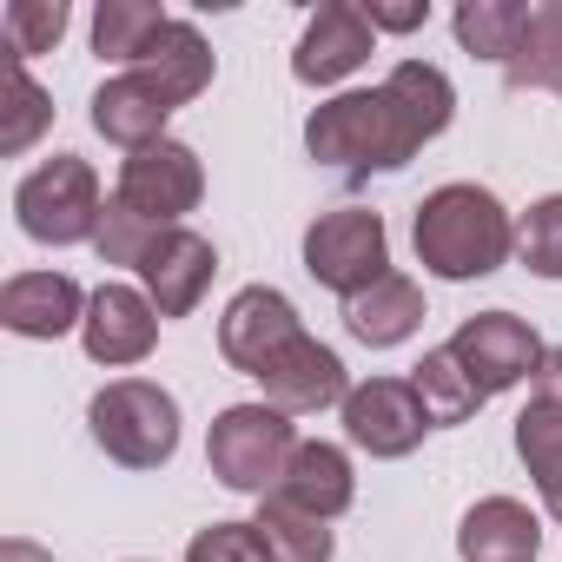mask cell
<instances>
[{"instance_id": "obj_20", "label": "cell", "mask_w": 562, "mask_h": 562, "mask_svg": "<svg viewBox=\"0 0 562 562\" xmlns=\"http://www.w3.org/2000/svg\"><path fill=\"white\" fill-rule=\"evenodd\" d=\"M212 67H218V60H212L205 34H199L192 21H166V27L153 34V47L139 54V74H153L179 106H186V100H199V93L212 87Z\"/></svg>"}, {"instance_id": "obj_32", "label": "cell", "mask_w": 562, "mask_h": 562, "mask_svg": "<svg viewBox=\"0 0 562 562\" xmlns=\"http://www.w3.org/2000/svg\"><path fill=\"white\" fill-rule=\"evenodd\" d=\"M153 232H159V225H146V218H133L120 199H106V218H100L93 251H100L106 265H139V251L153 245Z\"/></svg>"}, {"instance_id": "obj_8", "label": "cell", "mask_w": 562, "mask_h": 562, "mask_svg": "<svg viewBox=\"0 0 562 562\" xmlns=\"http://www.w3.org/2000/svg\"><path fill=\"white\" fill-rule=\"evenodd\" d=\"M212 271H218V251L205 232L192 225H159L153 245L139 251L133 278H139V292L159 305V318H192L199 299L212 292Z\"/></svg>"}, {"instance_id": "obj_15", "label": "cell", "mask_w": 562, "mask_h": 562, "mask_svg": "<svg viewBox=\"0 0 562 562\" xmlns=\"http://www.w3.org/2000/svg\"><path fill=\"white\" fill-rule=\"evenodd\" d=\"M378 47V27L364 21V8H351V0H325V8L312 14V27L299 34V54H292V74L305 87H338L351 80Z\"/></svg>"}, {"instance_id": "obj_2", "label": "cell", "mask_w": 562, "mask_h": 562, "mask_svg": "<svg viewBox=\"0 0 562 562\" xmlns=\"http://www.w3.org/2000/svg\"><path fill=\"white\" fill-rule=\"evenodd\" d=\"M305 146H312L318 166L351 172V179H364V172H397V166H411V159L424 153L417 126L404 120V106H397L384 87H358V93L325 100V106L305 120Z\"/></svg>"}, {"instance_id": "obj_35", "label": "cell", "mask_w": 562, "mask_h": 562, "mask_svg": "<svg viewBox=\"0 0 562 562\" xmlns=\"http://www.w3.org/2000/svg\"><path fill=\"white\" fill-rule=\"evenodd\" d=\"M0 562H54V549H41L27 536H8V542H0Z\"/></svg>"}, {"instance_id": "obj_24", "label": "cell", "mask_w": 562, "mask_h": 562, "mask_svg": "<svg viewBox=\"0 0 562 562\" xmlns=\"http://www.w3.org/2000/svg\"><path fill=\"white\" fill-rule=\"evenodd\" d=\"M503 74H509V87L562 93V0H536V8H529L522 41H516V60Z\"/></svg>"}, {"instance_id": "obj_13", "label": "cell", "mask_w": 562, "mask_h": 562, "mask_svg": "<svg viewBox=\"0 0 562 562\" xmlns=\"http://www.w3.org/2000/svg\"><path fill=\"white\" fill-rule=\"evenodd\" d=\"M80 345H87V358L106 364V371L146 364L153 345H159V305H153L139 285H100V292L87 299Z\"/></svg>"}, {"instance_id": "obj_33", "label": "cell", "mask_w": 562, "mask_h": 562, "mask_svg": "<svg viewBox=\"0 0 562 562\" xmlns=\"http://www.w3.org/2000/svg\"><path fill=\"white\" fill-rule=\"evenodd\" d=\"M529 384H536V397H529V404L562 411V345H555V351H542V364H536V378H529Z\"/></svg>"}, {"instance_id": "obj_10", "label": "cell", "mask_w": 562, "mask_h": 562, "mask_svg": "<svg viewBox=\"0 0 562 562\" xmlns=\"http://www.w3.org/2000/svg\"><path fill=\"white\" fill-rule=\"evenodd\" d=\"M299 338H305V318H299V305L278 292V285H245L225 305V318H218V351L245 378H258L278 351L299 345Z\"/></svg>"}, {"instance_id": "obj_11", "label": "cell", "mask_w": 562, "mask_h": 562, "mask_svg": "<svg viewBox=\"0 0 562 562\" xmlns=\"http://www.w3.org/2000/svg\"><path fill=\"white\" fill-rule=\"evenodd\" d=\"M424 430H430V417H424L411 378H364V384H351V397H345V437L364 457H384V463L411 457L424 443Z\"/></svg>"}, {"instance_id": "obj_18", "label": "cell", "mask_w": 562, "mask_h": 562, "mask_svg": "<svg viewBox=\"0 0 562 562\" xmlns=\"http://www.w3.org/2000/svg\"><path fill=\"white\" fill-rule=\"evenodd\" d=\"M271 496H285V503H299L305 516H325V522H331V516H345V509L358 503V470H351V457H345L338 443L312 437V443H299L285 483H278Z\"/></svg>"}, {"instance_id": "obj_7", "label": "cell", "mask_w": 562, "mask_h": 562, "mask_svg": "<svg viewBox=\"0 0 562 562\" xmlns=\"http://www.w3.org/2000/svg\"><path fill=\"white\" fill-rule=\"evenodd\" d=\"M113 199H120L133 218H146V225H179V218L199 212V199H205V166H199V153H192L186 139H159V146H146V153H126Z\"/></svg>"}, {"instance_id": "obj_9", "label": "cell", "mask_w": 562, "mask_h": 562, "mask_svg": "<svg viewBox=\"0 0 562 562\" xmlns=\"http://www.w3.org/2000/svg\"><path fill=\"white\" fill-rule=\"evenodd\" d=\"M450 351H457V364L476 378L483 397L516 391V384L536 378V364H542V338H536L516 312H476V318H463L457 338H450Z\"/></svg>"}, {"instance_id": "obj_31", "label": "cell", "mask_w": 562, "mask_h": 562, "mask_svg": "<svg viewBox=\"0 0 562 562\" xmlns=\"http://www.w3.org/2000/svg\"><path fill=\"white\" fill-rule=\"evenodd\" d=\"M186 562H271L258 522H205L186 542Z\"/></svg>"}, {"instance_id": "obj_16", "label": "cell", "mask_w": 562, "mask_h": 562, "mask_svg": "<svg viewBox=\"0 0 562 562\" xmlns=\"http://www.w3.org/2000/svg\"><path fill=\"white\" fill-rule=\"evenodd\" d=\"M172 113H179V100H172L153 74H139V67H133V74H113V80L93 93V133L113 139V146H126V153L159 146Z\"/></svg>"}, {"instance_id": "obj_19", "label": "cell", "mask_w": 562, "mask_h": 562, "mask_svg": "<svg viewBox=\"0 0 562 562\" xmlns=\"http://www.w3.org/2000/svg\"><path fill=\"white\" fill-rule=\"evenodd\" d=\"M417 325H424V285H417V278H404V271H391V278H378L371 292L345 299V331L358 345H371V351L404 345Z\"/></svg>"}, {"instance_id": "obj_1", "label": "cell", "mask_w": 562, "mask_h": 562, "mask_svg": "<svg viewBox=\"0 0 562 562\" xmlns=\"http://www.w3.org/2000/svg\"><path fill=\"white\" fill-rule=\"evenodd\" d=\"M411 245H417V265L450 278V285H470V278H490L509 265L516 251V218L503 212V199L490 186H437L417 218H411Z\"/></svg>"}, {"instance_id": "obj_34", "label": "cell", "mask_w": 562, "mask_h": 562, "mask_svg": "<svg viewBox=\"0 0 562 562\" xmlns=\"http://www.w3.org/2000/svg\"><path fill=\"white\" fill-rule=\"evenodd\" d=\"M364 21H371L378 34H411V27L430 21V8H424V0H417V8H364Z\"/></svg>"}, {"instance_id": "obj_30", "label": "cell", "mask_w": 562, "mask_h": 562, "mask_svg": "<svg viewBox=\"0 0 562 562\" xmlns=\"http://www.w3.org/2000/svg\"><path fill=\"white\" fill-rule=\"evenodd\" d=\"M516 251H522V265H529L536 278H562V192H549V199H536V205L522 212Z\"/></svg>"}, {"instance_id": "obj_28", "label": "cell", "mask_w": 562, "mask_h": 562, "mask_svg": "<svg viewBox=\"0 0 562 562\" xmlns=\"http://www.w3.org/2000/svg\"><path fill=\"white\" fill-rule=\"evenodd\" d=\"M67 0H14L8 14H0V27H8V54L27 67L34 54H47V47H60V34H67Z\"/></svg>"}, {"instance_id": "obj_14", "label": "cell", "mask_w": 562, "mask_h": 562, "mask_svg": "<svg viewBox=\"0 0 562 562\" xmlns=\"http://www.w3.org/2000/svg\"><path fill=\"white\" fill-rule=\"evenodd\" d=\"M87 299L67 271H14L8 285H0V325L14 338H34V345H54L67 331L87 325Z\"/></svg>"}, {"instance_id": "obj_23", "label": "cell", "mask_w": 562, "mask_h": 562, "mask_svg": "<svg viewBox=\"0 0 562 562\" xmlns=\"http://www.w3.org/2000/svg\"><path fill=\"white\" fill-rule=\"evenodd\" d=\"M258 536H265V549H271V562H331V529H325V516H305L299 503H285V496H258Z\"/></svg>"}, {"instance_id": "obj_22", "label": "cell", "mask_w": 562, "mask_h": 562, "mask_svg": "<svg viewBox=\"0 0 562 562\" xmlns=\"http://www.w3.org/2000/svg\"><path fill=\"white\" fill-rule=\"evenodd\" d=\"M384 93L404 106V120L417 126V139H424V146L457 120V87H450V74H443V67H430V60H397V67H391V80H384Z\"/></svg>"}, {"instance_id": "obj_5", "label": "cell", "mask_w": 562, "mask_h": 562, "mask_svg": "<svg viewBox=\"0 0 562 562\" xmlns=\"http://www.w3.org/2000/svg\"><path fill=\"white\" fill-rule=\"evenodd\" d=\"M14 218H21V232L34 245H93L100 218H106L93 166L74 159V153H54L47 166H34L14 186Z\"/></svg>"}, {"instance_id": "obj_25", "label": "cell", "mask_w": 562, "mask_h": 562, "mask_svg": "<svg viewBox=\"0 0 562 562\" xmlns=\"http://www.w3.org/2000/svg\"><path fill=\"white\" fill-rule=\"evenodd\" d=\"M172 14L153 8V0H100L93 8V54L100 60H120L126 74L139 67V54L153 47V34L166 27Z\"/></svg>"}, {"instance_id": "obj_26", "label": "cell", "mask_w": 562, "mask_h": 562, "mask_svg": "<svg viewBox=\"0 0 562 562\" xmlns=\"http://www.w3.org/2000/svg\"><path fill=\"white\" fill-rule=\"evenodd\" d=\"M522 21H529V8H522V0H463V8L450 14V27H457L463 54H476V60H496V67H509V60H516Z\"/></svg>"}, {"instance_id": "obj_6", "label": "cell", "mask_w": 562, "mask_h": 562, "mask_svg": "<svg viewBox=\"0 0 562 562\" xmlns=\"http://www.w3.org/2000/svg\"><path fill=\"white\" fill-rule=\"evenodd\" d=\"M305 271L325 292L358 299L378 278H391V232L371 205H338L305 225Z\"/></svg>"}, {"instance_id": "obj_4", "label": "cell", "mask_w": 562, "mask_h": 562, "mask_svg": "<svg viewBox=\"0 0 562 562\" xmlns=\"http://www.w3.org/2000/svg\"><path fill=\"white\" fill-rule=\"evenodd\" d=\"M299 443H305V437L292 430V417L271 411L265 397H258V404H225V411L212 417V430H205V463H212V476H218L225 490H238V496H271L278 483H285Z\"/></svg>"}, {"instance_id": "obj_12", "label": "cell", "mask_w": 562, "mask_h": 562, "mask_svg": "<svg viewBox=\"0 0 562 562\" xmlns=\"http://www.w3.org/2000/svg\"><path fill=\"white\" fill-rule=\"evenodd\" d=\"M258 391H265V404H271V411H285V417H312V411H331V404L345 411L351 378H345V358L305 331L299 345H285V351H278V358L258 371Z\"/></svg>"}, {"instance_id": "obj_3", "label": "cell", "mask_w": 562, "mask_h": 562, "mask_svg": "<svg viewBox=\"0 0 562 562\" xmlns=\"http://www.w3.org/2000/svg\"><path fill=\"white\" fill-rule=\"evenodd\" d=\"M87 430L120 470H166L179 450V397L153 378H113L106 391H93Z\"/></svg>"}, {"instance_id": "obj_17", "label": "cell", "mask_w": 562, "mask_h": 562, "mask_svg": "<svg viewBox=\"0 0 562 562\" xmlns=\"http://www.w3.org/2000/svg\"><path fill=\"white\" fill-rule=\"evenodd\" d=\"M536 549H542V522L516 496H483L457 522V555L463 562H536Z\"/></svg>"}, {"instance_id": "obj_29", "label": "cell", "mask_w": 562, "mask_h": 562, "mask_svg": "<svg viewBox=\"0 0 562 562\" xmlns=\"http://www.w3.org/2000/svg\"><path fill=\"white\" fill-rule=\"evenodd\" d=\"M47 126H54V100H47V93L34 87V74L14 60V67H8V126H0V153H8V159L27 153Z\"/></svg>"}, {"instance_id": "obj_27", "label": "cell", "mask_w": 562, "mask_h": 562, "mask_svg": "<svg viewBox=\"0 0 562 562\" xmlns=\"http://www.w3.org/2000/svg\"><path fill=\"white\" fill-rule=\"evenodd\" d=\"M516 457L529 463L536 490H542V509L562 522V411L549 404H529L516 417Z\"/></svg>"}, {"instance_id": "obj_21", "label": "cell", "mask_w": 562, "mask_h": 562, "mask_svg": "<svg viewBox=\"0 0 562 562\" xmlns=\"http://www.w3.org/2000/svg\"><path fill=\"white\" fill-rule=\"evenodd\" d=\"M411 391H417V404H424V417H430V430H450V424H470L490 397L476 391V378L457 364V351L450 345H437V351H424L417 364H411Z\"/></svg>"}]
</instances>
